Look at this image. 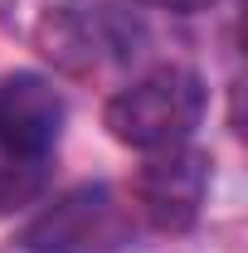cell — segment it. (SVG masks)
I'll list each match as a JSON object with an SVG mask.
<instances>
[{"label":"cell","mask_w":248,"mask_h":253,"mask_svg":"<svg viewBox=\"0 0 248 253\" xmlns=\"http://www.w3.org/2000/svg\"><path fill=\"white\" fill-rule=\"evenodd\" d=\"M161 5H170V10H180V15H190V10H205L209 0H161Z\"/></svg>","instance_id":"obj_6"},{"label":"cell","mask_w":248,"mask_h":253,"mask_svg":"<svg viewBox=\"0 0 248 253\" xmlns=\"http://www.w3.org/2000/svg\"><path fill=\"white\" fill-rule=\"evenodd\" d=\"M205 190H209V156L195 146H165V151H146L131 180V200L151 229L180 234L200 219Z\"/></svg>","instance_id":"obj_2"},{"label":"cell","mask_w":248,"mask_h":253,"mask_svg":"<svg viewBox=\"0 0 248 253\" xmlns=\"http://www.w3.org/2000/svg\"><path fill=\"white\" fill-rule=\"evenodd\" d=\"M205 117V83L190 68H156L107 102L102 122L112 141L131 151H165L185 146Z\"/></svg>","instance_id":"obj_1"},{"label":"cell","mask_w":248,"mask_h":253,"mask_svg":"<svg viewBox=\"0 0 248 253\" xmlns=\"http://www.w3.org/2000/svg\"><path fill=\"white\" fill-rule=\"evenodd\" d=\"M49 185V156L20 151L10 141H0V214L34 205Z\"/></svg>","instance_id":"obj_5"},{"label":"cell","mask_w":248,"mask_h":253,"mask_svg":"<svg viewBox=\"0 0 248 253\" xmlns=\"http://www.w3.org/2000/svg\"><path fill=\"white\" fill-rule=\"evenodd\" d=\"M63 131V93L44 73H10L0 83V141L49 156Z\"/></svg>","instance_id":"obj_4"},{"label":"cell","mask_w":248,"mask_h":253,"mask_svg":"<svg viewBox=\"0 0 248 253\" xmlns=\"http://www.w3.org/2000/svg\"><path fill=\"white\" fill-rule=\"evenodd\" d=\"M122 239H126V224L107 185H83L73 195H63L54 210H44L25 229L30 253H112L122 249Z\"/></svg>","instance_id":"obj_3"}]
</instances>
